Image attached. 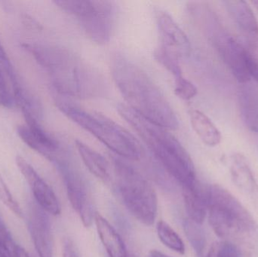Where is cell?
Listing matches in <instances>:
<instances>
[{
	"instance_id": "cell-1",
	"label": "cell",
	"mask_w": 258,
	"mask_h": 257,
	"mask_svg": "<svg viewBox=\"0 0 258 257\" xmlns=\"http://www.w3.org/2000/svg\"><path fill=\"white\" fill-rule=\"evenodd\" d=\"M52 77L53 87L64 97L93 99L107 95L108 86L102 74L80 56L62 47L23 45Z\"/></svg>"
},
{
	"instance_id": "cell-2",
	"label": "cell",
	"mask_w": 258,
	"mask_h": 257,
	"mask_svg": "<svg viewBox=\"0 0 258 257\" xmlns=\"http://www.w3.org/2000/svg\"><path fill=\"white\" fill-rule=\"evenodd\" d=\"M110 69L113 81L128 107L170 131L177 129L179 121L175 112L145 71L119 52L112 55Z\"/></svg>"
},
{
	"instance_id": "cell-3",
	"label": "cell",
	"mask_w": 258,
	"mask_h": 257,
	"mask_svg": "<svg viewBox=\"0 0 258 257\" xmlns=\"http://www.w3.org/2000/svg\"><path fill=\"white\" fill-rule=\"evenodd\" d=\"M208 218L221 240L235 244L245 257H258V224L251 213L221 186H209Z\"/></svg>"
},
{
	"instance_id": "cell-4",
	"label": "cell",
	"mask_w": 258,
	"mask_h": 257,
	"mask_svg": "<svg viewBox=\"0 0 258 257\" xmlns=\"http://www.w3.org/2000/svg\"><path fill=\"white\" fill-rule=\"evenodd\" d=\"M117 111L136 131L167 173L182 187L197 181L190 155L170 130L143 117L126 104H119Z\"/></svg>"
},
{
	"instance_id": "cell-5",
	"label": "cell",
	"mask_w": 258,
	"mask_h": 257,
	"mask_svg": "<svg viewBox=\"0 0 258 257\" xmlns=\"http://www.w3.org/2000/svg\"><path fill=\"white\" fill-rule=\"evenodd\" d=\"M56 106L68 119L98 139L110 151L128 161L141 159L140 142L126 129L98 112L89 111L63 98L56 99Z\"/></svg>"
},
{
	"instance_id": "cell-6",
	"label": "cell",
	"mask_w": 258,
	"mask_h": 257,
	"mask_svg": "<svg viewBox=\"0 0 258 257\" xmlns=\"http://www.w3.org/2000/svg\"><path fill=\"white\" fill-rule=\"evenodd\" d=\"M113 167L116 187L125 208L140 223L153 226L157 216L158 199L150 183L128 160L116 156Z\"/></svg>"
},
{
	"instance_id": "cell-7",
	"label": "cell",
	"mask_w": 258,
	"mask_h": 257,
	"mask_svg": "<svg viewBox=\"0 0 258 257\" xmlns=\"http://www.w3.org/2000/svg\"><path fill=\"white\" fill-rule=\"evenodd\" d=\"M57 7L72 16L86 36L98 45L110 42L116 21V6L107 0H57Z\"/></svg>"
},
{
	"instance_id": "cell-8",
	"label": "cell",
	"mask_w": 258,
	"mask_h": 257,
	"mask_svg": "<svg viewBox=\"0 0 258 257\" xmlns=\"http://www.w3.org/2000/svg\"><path fill=\"white\" fill-rule=\"evenodd\" d=\"M60 172L71 206L77 212L86 227L95 222L96 212L94 210L90 188L85 177L68 158L58 157L53 160Z\"/></svg>"
},
{
	"instance_id": "cell-9",
	"label": "cell",
	"mask_w": 258,
	"mask_h": 257,
	"mask_svg": "<svg viewBox=\"0 0 258 257\" xmlns=\"http://www.w3.org/2000/svg\"><path fill=\"white\" fill-rule=\"evenodd\" d=\"M214 44L224 63L241 84L250 82L249 59L251 54L236 41L226 33H215Z\"/></svg>"
},
{
	"instance_id": "cell-10",
	"label": "cell",
	"mask_w": 258,
	"mask_h": 257,
	"mask_svg": "<svg viewBox=\"0 0 258 257\" xmlns=\"http://www.w3.org/2000/svg\"><path fill=\"white\" fill-rule=\"evenodd\" d=\"M156 20L160 37L159 49L180 61L181 59L189 57L190 42L174 18L168 12L157 9Z\"/></svg>"
},
{
	"instance_id": "cell-11",
	"label": "cell",
	"mask_w": 258,
	"mask_h": 257,
	"mask_svg": "<svg viewBox=\"0 0 258 257\" xmlns=\"http://www.w3.org/2000/svg\"><path fill=\"white\" fill-rule=\"evenodd\" d=\"M26 120V125H19L17 134L30 149L53 161L60 155V144L42 128L37 118L25 108H21Z\"/></svg>"
},
{
	"instance_id": "cell-12",
	"label": "cell",
	"mask_w": 258,
	"mask_h": 257,
	"mask_svg": "<svg viewBox=\"0 0 258 257\" xmlns=\"http://www.w3.org/2000/svg\"><path fill=\"white\" fill-rule=\"evenodd\" d=\"M16 164L30 186L37 205L48 214L53 216L60 215L61 212L60 202L49 185L38 175L25 158L18 155Z\"/></svg>"
},
{
	"instance_id": "cell-13",
	"label": "cell",
	"mask_w": 258,
	"mask_h": 257,
	"mask_svg": "<svg viewBox=\"0 0 258 257\" xmlns=\"http://www.w3.org/2000/svg\"><path fill=\"white\" fill-rule=\"evenodd\" d=\"M28 229L33 245L39 257H54L52 228L48 213L39 205L31 208Z\"/></svg>"
},
{
	"instance_id": "cell-14",
	"label": "cell",
	"mask_w": 258,
	"mask_h": 257,
	"mask_svg": "<svg viewBox=\"0 0 258 257\" xmlns=\"http://www.w3.org/2000/svg\"><path fill=\"white\" fill-rule=\"evenodd\" d=\"M227 12L248 45L256 47L258 42V21L250 5L243 0L224 1Z\"/></svg>"
},
{
	"instance_id": "cell-15",
	"label": "cell",
	"mask_w": 258,
	"mask_h": 257,
	"mask_svg": "<svg viewBox=\"0 0 258 257\" xmlns=\"http://www.w3.org/2000/svg\"><path fill=\"white\" fill-rule=\"evenodd\" d=\"M230 173L235 186L258 208V184L242 154L234 153L230 156Z\"/></svg>"
},
{
	"instance_id": "cell-16",
	"label": "cell",
	"mask_w": 258,
	"mask_h": 257,
	"mask_svg": "<svg viewBox=\"0 0 258 257\" xmlns=\"http://www.w3.org/2000/svg\"><path fill=\"white\" fill-rule=\"evenodd\" d=\"M185 208L189 220L198 225L204 223L208 215V191L197 180L194 184L182 187Z\"/></svg>"
},
{
	"instance_id": "cell-17",
	"label": "cell",
	"mask_w": 258,
	"mask_h": 257,
	"mask_svg": "<svg viewBox=\"0 0 258 257\" xmlns=\"http://www.w3.org/2000/svg\"><path fill=\"white\" fill-rule=\"evenodd\" d=\"M238 104L245 126L252 132L258 133V88L250 82L241 84L238 92Z\"/></svg>"
},
{
	"instance_id": "cell-18",
	"label": "cell",
	"mask_w": 258,
	"mask_h": 257,
	"mask_svg": "<svg viewBox=\"0 0 258 257\" xmlns=\"http://www.w3.org/2000/svg\"><path fill=\"white\" fill-rule=\"evenodd\" d=\"M95 223L100 239L109 257H130L120 235L98 213L95 214Z\"/></svg>"
},
{
	"instance_id": "cell-19",
	"label": "cell",
	"mask_w": 258,
	"mask_h": 257,
	"mask_svg": "<svg viewBox=\"0 0 258 257\" xmlns=\"http://www.w3.org/2000/svg\"><path fill=\"white\" fill-rule=\"evenodd\" d=\"M76 146L86 167L98 179L108 182L111 178V167L109 161L99 152L80 140H76Z\"/></svg>"
},
{
	"instance_id": "cell-20",
	"label": "cell",
	"mask_w": 258,
	"mask_h": 257,
	"mask_svg": "<svg viewBox=\"0 0 258 257\" xmlns=\"http://www.w3.org/2000/svg\"><path fill=\"white\" fill-rule=\"evenodd\" d=\"M191 126L206 146L215 147L222 140V135L216 125L204 113L198 110L189 112Z\"/></svg>"
},
{
	"instance_id": "cell-21",
	"label": "cell",
	"mask_w": 258,
	"mask_h": 257,
	"mask_svg": "<svg viewBox=\"0 0 258 257\" xmlns=\"http://www.w3.org/2000/svg\"><path fill=\"white\" fill-rule=\"evenodd\" d=\"M158 237L164 245L180 254H184L185 245L180 235L166 222L161 220L156 226Z\"/></svg>"
},
{
	"instance_id": "cell-22",
	"label": "cell",
	"mask_w": 258,
	"mask_h": 257,
	"mask_svg": "<svg viewBox=\"0 0 258 257\" xmlns=\"http://www.w3.org/2000/svg\"><path fill=\"white\" fill-rule=\"evenodd\" d=\"M24 249L15 243L10 232L0 217V253L8 257H22Z\"/></svg>"
},
{
	"instance_id": "cell-23",
	"label": "cell",
	"mask_w": 258,
	"mask_h": 257,
	"mask_svg": "<svg viewBox=\"0 0 258 257\" xmlns=\"http://www.w3.org/2000/svg\"><path fill=\"white\" fill-rule=\"evenodd\" d=\"M206 257H244L235 244L229 241H216L212 244Z\"/></svg>"
},
{
	"instance_id": "cell-24",
	"label": "cell",
	"mask_w": 258,
	"mask_h": 257,
	"mask_svg": "<svg viewBox=\"0 0 258 257\" xmlns=\"http://www.w3.org/2000/svg\"><path fill=\"white\" fill-rule=\"evenodd\" d=\"M200 226L201 225L197 224L189 220L185 224V229H186V235L192 243V245L195 248L196 251L198 255L202 256L206 246V238H205L204 232L202 230Z\"/></svg>"
},
{
	"instance_id": "cell-25",
	"label": "cell",
	"mask_w": 258,
	"mask_h": 257,
	"mask_svg": "<svg viewBox=\"0 0 258 257\" xmlns=\"http://www.w3.org/2000/svg\"><path fill=\"white\" fill-rule=\"evenodd\" d=\"M197 92L194 83L183 75L174 79V94L180 99L189 101L197 96Z\"/></svg>"
},
{
	"instance_id": "cell-26",
	"label": "cell",
	"mask_w": 258,
	"mask_h": 257,
	"mask_svg": "<svg viewBox=\"0 0 258 257\" xmlns=\"http://www.w3.org/2000/svg\"><path fill=\"white\" fill-rule=\"evenodd\" d=\"M0 201L17 217H22L23 212L21 206L12 196L1 174H0Z\"/></svg>"
},
{
	"instance_id": "cell-27",
	"label": "cell",
	"mask_w": 258,
	"mask_h": 257,
	"mask_svg": "<svg viewBox=\"0 0 258 257\" xmlns=\"http://www.w3.org/2000/svg\"><path fill=\"white\" fill-rule=\"evenodd\" d=\"M15 104L14 97L12 96L10 92L8 89L6 79L3 72L0 69V107L5 108H12Z\"/></svg>"
},
{
	"instance_id": "cell-28",
	"label": "cell",
	"mask_w": 258,
	"mask_h": 257,
	"mask_svg": "<svg viewBox=\"0 0 258 257\" xmlns=\"http://www.w3.org/2000/svg\"><path fill=\"white\" fill-rule=\"evenodd\" d=\"M63 257H80L74 242L69 238L63 241Z\"/></svg>"
},
{
	"instance_id": "cell-29",
	"label": "cell",
	"mask_w": 258,
	"mask_h": 257,
	"mask_svg": "<svg viewBox=\"0 0 258 257\" xmlns=\"http://www.w3.org/2000/svg\"><path fill=\"white\" fill-rule=\"evenodd\" d=\"M0 65H1L2 68L4 69L5 72H9V71L14 69L1 42H0Z\"/></svg>"
},
{
	"instance_id": "cell-30",
	"label": "cell",
	"mask_w": 258,
	"mask_h": 257,
	"mask_svg": "<svg viewBox=\"0 0 258 257\" xmlns=\"http://www.w3.org/2000/svg\"><path fill=\"white\" fill-rule=\"evenodd\" d=\"M148 257H170L167 255L163 254L161 252L157 251V250H153L151 253L149 254Z\"/></svg>"
},
{
	"instance_id": "cell-31",
	"label": "cell",
	"mask_w": 258,
	"mask_h": 257,
	"mask_svg": "<svg viewBox=\"0 0 258 257\" xmlns=\"http://www.w3.org/2000/svg\"><path fill=\"white\" fill-rule=\"evenodd\" d=\"M0 257H8L5 253H0Z\"/></svg>"
}]
</instances>
